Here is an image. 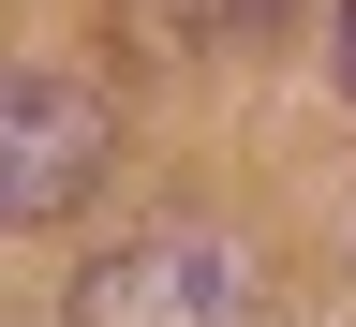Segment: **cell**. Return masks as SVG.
I'll use <instances>...</instances> for the list:
<instances>
[{
	"label": "cell",
	"mask_w": 356,
	"mask_h": 327,
	"mask_svg": "<svg viewBox=\"0 0 356 327\" xmlns=\"http://www.w3.org/2000/svg\"><path fill=\"white\" fill-rule=\"evenodd\" d=\"M74 327H267V268L222 223H163L74 283Z\"/></svg>",
	"instance_id": "obj_1"
},
{
	"label": "cell",
	"mask_w": 356,
	"mask_h": 327,
	"mask_svg": "<svg viewBox=\"0 0 356 327\" xmlns=\"http://www.w3.org/2000/svg\"><path fill=\"white\" fill-rule=\"evenodd\" d=\"M119 149V105L89 75H15V105H0V208L15 223H60L89 178Z\"/></svg>",
	"instance_id": "obj_2"
},
{
	"label": "cell",
	"mask_w": 356,
	"mask_h": 327,
	"mask_svg": "<svg viewBox=\"0 0 356 327\" xmlns=\"http://www.w3.org/2000/svg\"><path fill=\"white\" fill-rule=\"evenodd\" d=\"M149 15H163L178 45H252V30H267V0H149Z\"/></svg>",
	"instance_id": "obj_3"
},
{
	"label": "cell",
	"mask_w": 356,
	"mask_h": 327,
	"mask_svg": "<svg viewBox=\"0 0 356 327\" xmlns=\"http://www.w3.org/2000/svg\"><path fill=\"white\" fill-rule=\"evenodd\" d=\"M341 89H356V0H341Z\"/></svg>",
	"instance_id": "obj_4"
}]
</instances>
